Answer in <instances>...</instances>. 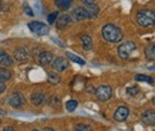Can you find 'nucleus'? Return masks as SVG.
<instances>
[{
    "label": "nucleus",
    "instance_id": "obj_1",
    "mask_svg": "<svg viewBox=\"0 0 155 131\" xmlns=\"http://www.w3.org/2000/svg\"><path fill=\"white\" fill-rule=\"evenodd\" d=\"M103 38L109 43H118L123 39V32L114 24H106L101 30Z\"/></svg>",
    "mask_w": 155,
    "mask_h": 131
},
{
    "label": "nucleus",
    "instance_id": "obj_2",
    "mask_svg": "<svg viewBox=\"0 0 155 131\" xmlns=\"http://www.w3.org/2000/svg\"><path fill=\"white\" fill-rule=\"evenodd\" d=\"M136 20L140 26H143V28L153 26L155 24V13L148 8H143L141 11H138V13L136 16Z\"/></svg>",
    "mask_w": 155,
    "mask_h": 131
},
{
    "label": "nucleus",
    "instance_id": "obj_3",
    "mask_svg": "<svg viewBox=\"0 0 155 131\" xmlns=\"http://www.w3.org/2000/svg\"><path fill=\"white\" fill-rule=\"evenodd\" d=\"M136 50V44L134 42H124L118 48V55L122 60H127Z\"/></svg>",
    "mask_w": 155,
    "mask_h": 131
},
{
    "label": "nucleus",
    "instance_id": "obj_4",
    "mask_svg": "<svg viewBox=\"0 0 155 131\" xmlns=\"http://www.w3.org/2000/svg\"><path fill=\"white\" fill-rule=\"evenodd\" d=\"M28 26L31 30V32H34L35 35H38V36H44L49 32L48 25H45L44 23H41V21H30L28 24Z\"/></svg>",
    "mask_w": 155,
    "mask_h": 131
},
{
    "label": "nucleus",
    "instance_id": "obj_5",
    "mask_svg": "<svg viewBox=\"0 0 155 131\" xmlns=\"http://www.w3.org/2000/svg\"><path fill=\"white\" fill-rule=\"evenodd\" d=\"M112 95V88L110 86H106V85H103V86H99L97 90H96V97L100 101H106L111 98Z\"/></svg>",
    "mask_w": 155,
    "mask_h": 131
},
{
    "label": "nucleus",
    "instance_id": "obj_6",
    "mask_svg": "<svg viewBox=\"0 0 155 131\" xmlns=\"http://www.w3.org/2000/svg\"><path fill=\"white\" fill-rule=\"evenodd\" d=\"M24 103H25L24 97L20 93H13L8 98V105L13 109H19L24 105Z\"/></svg>",
    "mask_w": 155,
    "mask_h": 131
},
{
    "label": "nucleus",
    "instance_id": "obj_7",
    "mask_svg": "<svg viewBox=\"0 0 155 131\" xmlns=\"http://www.w3.org/2000/svg\"><path fill=\"white\" fill-rule=\"evenodd\" d=\"M68 67H69V63H68L67 58H64V57H56L55 61L53 62V69L58 73L64 72Z\"/></svg>",
    "mask_w": 155,
    "mask_h": 131
},
{
    "label": "nucleus",
    "instance_id": "obj_8",
    "mask_svg": "<svg viewBox=\"0 0 155 131\" xmlns=\"http://www.w3.org/2000/svg\"><path fill=\"white\" fill-rule=\"evenodd\" d=\"M129 116V109L127 106H119L114 113V119L117 122H124Z\"/></svg>",
    "mask_w": 155,
    "mask_h": 131
},
{
    "label": "nucleus",
    "instance_id": "obj_9",
    "mask_svg": "<svg viewBox=\"0 0 155 131\" xmlns=\"http://www.w3.org/2000/svg\"><path fill=\"white\" fill-rule=\"evenodd\" d=\"M13 57L18 61V62H24L29 58V51L26 48H23V47H19L15 50L13 53Z\"/></svg>",
    "mask_w": 155,
    "mask_h": 131
},
{
    "label": "nucleus",
    "instance_id": "obj_10",
    "mask_svg": "<svg viewBox=\"0 0 155 131\" xmlns=\"http://www.w3.org/2000/svg\"><path fill=\"white\" fill-rule=\"evenodd\" d=\"M142 122L146 125H154L155 124V111L153 110H147L142 113Z\"/></svg>",
    "mask_w": 155,
    "mask_h": 131
},
{
    "label": "nucleus",
    "instance_id": "obj_11",
    "mask_svg": "<svg viewBox=\"0 0 155 131\" xmlns=\"http://www.w3.org/2000/svg\"><path fill=\"white\" fill-rule=\"evenodd\" d=\"M85 12H86V16H87V19L94 18L99 13V7H98L96 4H91V5H86L85 7Z\"/></svg>",
    "mask_w": 155,
    "mask_h": 131
},
{
    "label": "nucleus",
    "instance_id": "obj_12",
    "mask_svg": "<svg viewBox=\"0 0 155 131\" xmlns=\"http://www.w3.org/2000/svg\"><path fill=\"white\" fill-rule=\"evenodd\" d=\"M53 58H54V55L50 51H43V53L39 54L38 61L42 66H48L49 63H51Z\"/></svg>",
    "mask_w": 155,
    "mask_h": 131
},
{
    "label": "nucleus",
    "instance_id": "obj_13",
    "mask_svg": "<svg viewBox=\"0 0 155 131\" xmlns=\"http://www.w3.org/2000/svg\"><path fill=\"white\" fill-rule=\"evenodd\" d=\"M13 63V58L10 56L5 50L0 49V64L2 66H11Z\"/></svg>",
    "mask_w": 155,
    "mask_h": 131
},
{
    "label": "nucleus",
    "instance_id": "obj_14",
    "mask_svg": "<svg viewBox=\"0 0 155 131\" xmlns=\"http://www.w3.org/2000/svg\"><path fill=\"white\" fill-rule=\"evenodd\" d=\"M72 16H73V18L75 19V20L87 19V16H86V12H85V8L84 7H77L75 10H73Z\"/></svg>",
    "mask_w": 155,
    "mask_h": 131
},
{
    "label": "nucleus",
    "instance_id": "obj_15",
    "mask_svg": "<svg viewBox=\"0 0 155 131\" xmlns=\"http://www.w3.org/2000/svg\"><path fill=\"white\" fill-rule=\"evenodd\" d=\"M144 55L147 57V60L154 61L155 60V44H149V45L146 47V49H144Z\"/></svg>",
    "mask_w": 155,
    "mask_h": 131
},
{
    "label": "nucleus",
    "instance_id": "obj_16",
    "mask_svg": "<svg viewBox=\"0 0 155 131\" xmlns=\"http://www.w3.org/2000/svg\"><path fill=\"white\" fill-rule=\"evenodd\" d=\"M31 101H32V104H34V105H36V106L42 105V104H43V101H44V95H43V93L35 92V93L31 95Z\"/></svg>",
    "mask_w": 155,
    "mask_h": 131
},
{
    "label": "nucleus",
    "instance_id": "obj_17",
    "mask_svg": "<svg viewBox=\"0 0 155 131\" xmlns=\"http://www.w3.org/2000/svg\"><path fill=\"white\" fill-rule=\"evenodd\" d=\"M69 23H71V17L68 15H63L58 19V29H64Z\"/></svg>",
    "mask_w": 155,
    "mask_h": 131
},
{
    "label": "nucleus",
    "instance_id": "obj_18",
    "mask_svg": "<svg viewBox=\"0 0 155 131\" xmlns=\"http://www.w3.org/2000/svg\"><path fill=\"white\" fill-rule=\"evenodd\" d=\"M73 0H55V4L60 10H68L72 5Z\"/></svg>",
    "mask_w": 155,
    "mask_h": 131
},
{
    "label": "nucleus",
    "instance_id": "obj_19",
    "mask_svg": "<svg viewBox=\"0 0 155 131\" xmlns=\"http://www.w3.org/2000/svg\"><path fill=\"white\" fill-rule=\"evenodd\" d=\"M12 76V73L6 68H0V82H5L10 80Z\"/></svg>",
    "mask_w": 155,
    "mask_h": 131
},
{
    "label": "nucleus",
    "instance_id": "obj_20",
    "mask_svg": "<svg viewBox=\"0 0 155 131\" xmlns=\"http://www.w3.org/2000/svg\"><path fill=\"white\" fill-rule=\"evenodd\" d=\"M67 57L71 60V61H73V62H75V63H78V64H80V66H84L86 62L81 58V57H79L78 55H75V54H73V53H69V51H67Z\"/></svg>",
    "mask_w": 155,
    "mask_h": 131
},
{
    "label": "nucleus",
    "instance_id": "obj_21",
    "mask_svg": "<svg viewBox=\"0 0 155 131\" xmlns=\"http://www.w3.org/2000/svg\"><path fill=\"white\" fill-rule=\"evenodd\" d=\"M81 42H82V48H84L85 50H90V49L92 48V39H91L90 36H87V35L82 36Z\"/></svg>",
    "mask_w": 155,
    "mask_h": 131
},
{
    "label": "nucleus",
    "instance_id": "obj_22",
    "mask_svg": "<svg viewBox=\"0 0 155 131\" xmlns=\"http://www.w3.org/2000/svg\"><path fill=\"white\" fill-rule=\"evenodd\" d=\"M136 81H143V82H148V84H153L154 82V79L152 76H148V75H142V74H137L135 76Z\"/></svg>",
    "mask_w": 155,
    "mask_h": 131
},
{
    "label": "nucleus",
    "instance_id": "obj_23",
    "mask_svg": "<svg viewBox=\"0 0 155 131\" xmlns=\"http://www.w3.org/2000/svg\"><path fill=\"white\" fill-rule=\"evenodd\" d=\"M47 79H48V82L51 84V85H56L61 80V77L58 74H55V73H48V77Z\"/></svg>",
    "mask_w": 155,
    "mask_h": 131
},
{
    "label": "nucleus",
    "instance_id": "obj_24",
    "mask_svg": "<svg viewBox=\"0 0 155 131\" xmlns=\"http://www.w3.org/2000/svg\"><path fill=\"white\" fill-rule=\"evenodd\" d=\"M78 107V101L77 100H68L67 104H66V109L69 111V112H73L75 111Z\"/></svg>",
    "mask_w": 155,
    "mask_h": 131
},
{
    "label": "nucleus",
    "instance_id": "obj_25",
    "mask_svg": "<svg viewBox=\"0 0 155 131\" xmlns=\"http://www.w3.org/2000/svg\"><path fill=\"white\" fill-rule=\"evenodd\" d=\"M74 131H93V129L87 124H78L74 126Z\"/></svg>",
    "mask_w": 155,
    "mask_h": 131
},
{
    "label": "nucleus",
    "instance_id": "obj_26",
    "mask_svg": "<svg viewBox=\"0 0 155 131\" xmlns=\"http://www.w3.org/2000/svg\"><path fill=\"white\" fill-rule=\"evenodd\" d=\"M138 92H140V90H138V87H136V86L127 88V94H128V95H130V97H134V95H136Z\"/></svg>",
    "mask_w": 155,
    "mask_h": 131
},
{
    "label": "nucleus",
    "instance_id": "obj_27",
    "mask_svg": "<svg viewBox=\"0 0 155 131\" xmlns=\"http://www.w3.org/2000/svg\"><path fill=\"white\" fill-rule=\"evenodd\" d=\"M58 12H53V13H50V15L48 16V23H49V24H53V23L58 19Z\"/></svg>",
    "mask_w": 155,
    "mask_h": 131
},
{
    "label": "nucleus",
    "instance_id": "obj_28",
    "mask_svg": "<svg viewBox=\"0 0 155 131\" xmlns=\"http://www.w3.org/2000/svg\"><path fill=\"white\" fill-rule=\"evenodd\" d=\"M23 7H24V11H25V13H26L28 16H30V17H32V16H34V12H32L31 7H30L28 4H24V5H23Z\"/></svg>",
    "mask_w": 155,
    "mask_h": 131
},
{
    "label": "nucleus",
    "instance_id": "obj_29",
    "mask_svg": "<svg viewBox=\"0 0 155 131\" xmlns=\"http://www.w3.org/2000/svg\"><path fill=\"white\" fill-rule=\"evenodd\" d=\"M85 5H91V4H94L96 2V0H81Z\"/></svg>",
    "mask_w": 155,
    "mask_h": 131
},
{
    "label": "nucleus",
    "instance_id": "obj_30",
    "mask_svg": "<svg viewBox=\"0 0 155 131\" xmlns=\"http://www.w3.org/2000/svg\"><path fill=\"white\" fill-rule=\"evenodd\" d=\"M5 88H6L5 84H4V82H0V93H2V92L5 91Z\"/></svg>",
    "mask_w": 155,
    "mask_h": 131
},
{
    "label": "nucleus",
    "instance_id": "obj_31",
    "mask_svg": "<svg viewBox=\"0 0 155 131\" xmlns=\"http://www.w3.org/2000/svg\"><path fill=\"white\" fill-rule=\"evenodd\" d=\"M2 131H16V130H15V128H13V126H6Z\"/></svg>",
    "mask_w": 155,
    "mask_h": 131
},
{
    "label": "nucleus",
    "instance_id": "obj_32",
    "mask_svg": "<svg viewBox=\"0 0 155 131\" xmlns=\"http://www.w3.org/2000/svg\"><path fill=\"white\" fill-rule=\"evenodd\" d=\"M4 114H6V111H4V110H0V116H4Z\"/></svg>",
    "mask_w": 155,
    "mask_h": 131
},
{
    "label": "nucleus",
    "instance_id": "obj_33",
    "mask_svg": "<svg viewBox=\"0 0 155 131\" xmlns=\"http://www.w3.org/2000/svg\"><path fill=\"white\" fill-rule=\"evenodd\" d=\"M44 131H54V130H53L51 128H45V129H44Z\"/></svg>",
    "mask_w": 155,
    "mask_h": 131
},
{
    "label": "nucleus",
    "instance_id": "obj_34",
    "mask_svg": "<svg viewBox=\"0 0 155 131\" xmlns=\"http://www.w3.org/2000/svg\"><path fill=\"white\" fill-rule=\"evenodd\" d=\"M153 104H154V106H155V97L153 98Z\"/></svg>",
    "mask_w": 155,
    "mask_h": 131
},
{
    "label": "nucleus",
    "instance_id": "obj_35",
    "mask_svg": "<svg viewBox=\"0 0 155 131\" xmlns=\"http://www.w3.org/2000/svg\"><path fill=\"white\" fill-rule=\"evenodd\" d=\"M32 131H38V130H32Z\"/></svg>",
    "mask_w": 155,
    "mask_h": 131
},
{
    "label": "nucleus",
    "instance_id": "obj_36",
    "mask_svg": "<svg viewBox=\"0 0 155 131\" xmlns=\"http://www.w3.org/2000/svg\"><path fill=\"white\" fill-rule=\"evenodd\" d=\"M154 13H155V12H154Z\"/></svg>",
    "mask_w": 155,
    "mask_h": 131
}]
</instances>
